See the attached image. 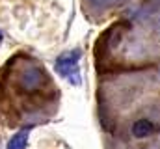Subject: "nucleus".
<instances>
[{
    "label": "nucleus",
    "instance_id": "obj_1",
    "mask_svg": "<svg viewBox=\"0 0 160 149\" xmlns=\"http://www.w3.org/2000/svg\"><path fill=\"white\" fill-rule=\"evenodd\" d=\"M153 131H155V127H153V123H151L149 119H138V121L132 125V134H134L136 138H145V136H149Z\"/></svg>",
    "mask_w": 160,
    "mask_h": 149
},
{
    "label": "nucleus",
    "instance_id": "obj_2",
    "mask_svg": "<svg viewBox=\"0 0 160 149\" xmlns=\"http://www.w3.org/2000/svg\"><path fill=\"white\" fill-rule=\"evenodd\" d=\"M26 142H28V134L19 132L8 142V149H26Z\"/></svg>",
    "mask_w": 160,
    "mask_h": 149
},
{
    "label": "nucleus",
    "instance_id": "obj_3",
    "mask_svg": "<svg viewBox=\"0 0 160 149\" xmlns=\"http://www.w3.org/2000/svg\"><path fill=\"white\" fill-rule=\"evenodd\" d=\"M75 58H77V54H75V52L71 54V58H60V62H58V65H56V67H58V71H60V73H63V74H67L71 67H75V65H77V60H75Z\"/></svg>",
    "mask_w": 160,
    "mask_h": 149
},
{
    "label": "nucleus",
    "instance_id": "obj_4",
    "mask_svg": "<svg viewBox=\"0 0 160 149\" xmlns=\"http://www.w3.org/2000/svg\"><path fill=\"white\" fill-rule=\"evenodd\" d=\"M0 39H2V36H0Z\"/></svg>",
    "mask_w": 160,
    "mask_h": 149
}]
</instances>
